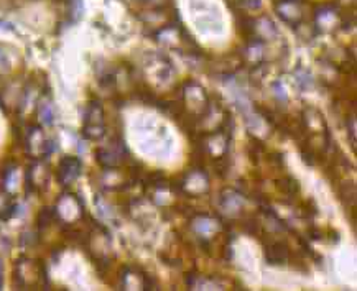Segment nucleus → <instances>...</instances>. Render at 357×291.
Masks as SVG:
<instances>
[{
  "mask_svg": "<svg viewBox=\"0 0 357 291\" xmlns=\"http://www.w3.org/2000/svg\"><path fill=\"white\" fill-rule=\"evenodd\" d=\"M13 285L18 290H47L48 274L45 263L38 258L18 257L13 263Z\"/></svg>",
  "mask_w": 357,
  "mask_h": 291,
  "instance_id": "obj_1",
  "label": "nucleus"
},
{
  "mask_svg": "<svg viewBox=\"0 0 357 291\" xmlns=\"http://www.w3.org/2000/svg\"><path fill=\"white\" fill-rule=\"evenodd\" d=\"M54 222L61 226V229H70L86 222L88 214H86V207L82 199L75 193H63L56 199V204L53 206Z\"/></svg>",
  "mask_w": 357,
  "mask_h": 291,
  "instance_id": "obj_2",
  "label": "nucleus"
},
{
  "mask_svg": "<svg viewBox=\"0 0 357 291\" xmlns=\"http://www.w3.org/2000/svg\"><path fill=\"white\" fill-rule=\"evenodd\" d=\"M22 145H24L25 153L29 155L31 160H45L53 153L54 143L50 140L41 129V125L31 124L25 129L24 137H22Z\"/></svg>",
  "mask_w": 357,
  "mask_h": 291,
  "instance_id": "obj_3",
  "label": "nucleus"
},
{
  "mask_svg": "<svg viewBox=\"0 0 357 291\" xmlns=\"http://www.w3.org/2000/svg\"><path fill=\"white\" fill-rule=\"evenodd\" d=\"M130 160L129 150L121 137L109 140L107 145L96 150V162L102 170H112V168H123Z\"/></svg>",
  "mask_w": 357,
  "mask_h": 291,
  "instance_id": "obj_4",
  "label": "nucleus"
},
{
  "mask_svg": "<svg viewBox=\"0 0 357 291\" xmlns=\"http://www.w3.org/2000/svg\"><path fill=\"white\" fill-rule=\"evenodd\" d=\"M106 135V112L99 101H91L86 107L82 120V137L98 142Z\"/></svg>",
  "mask_w": 357,
  "mask_h": 291,
  "instance_id": "obj_5",
  "label": "nucleus"
},
{
  "mask_svg": "<svg viewBox=\"0 0 357 291\" xmlns=\"http://www.w3.org/2000/svg\"><path fill=\"white\" fill-rule=\"evenodd\" d=\"M209 189V178L203 166H193L191 170L183 173L178 180L176 191L186 194L188 198H199Z\"/></svg>",
  "mask_w": 357,
  "mask_h": 291,
  "instance_id": "obj_6",
  "label": "nucleus"
},
{
  "mask_svg": "<svg viewBox=\"0 0 357 291\" xmlns=\"http://www.w3.org/2000/svg\"><path fill=\"white\" fill-rule=\"evenodd\" d=\"M29 101V88L20 81H12L0 91V107L8 113H18Z\"/></svg>",
  "mask_w": 357,
  "mask_h": 291,
  "instance_id": "obj_7",
  "label": "nucleus"
},
{
  "mask_svg": "<svg viewBox=\"0 0 357 291\" xmlns=\"http://www.w3.org/2000/svg\"><path fill=\"white\" fill-rule=\"evenodd\" d=\"M50 180H52V170L45 160H33L26 168L25 186L29 193L43 194L48 189Z\"/></svg>",
  "mask_w": 357,
  "mask_h": 291,
  "instance_id": "obj_8",
  "label": "nucleus"
},
{
  "mask_svg": "<svg viewBox=\"0 0 357 291\" xmlns=\"http://www.w3.org/2000/svg\"><path fill=\"white\" fill-rule=\"evenodd\" d=\"M275 12L287 25L300 26L306 20L308 3L306 0H277Z\"/></svg>",
  "mask_w": 357,
  "mask_h": 291,
  "instance_id": "obj_9",
  "label": "nucleus"
},
{
  "mask_svg": "<svg viewBox=\"0 0 357 291\" xmlns=\"http://www.w3.org/2000/svg\"><path fill=\"white\" fill-rule=\"evenodd\" d=\"M342 25V12L337 3H323L314 8V29L318 31H334Z\"/></svg>",
  "mask_w": 357,
  "mask_h": 291,
  "instance_id": "obj_10",
  "label": "nucleus"
},
{
  "mask_svg": "<svg viewBox=\"0 0 357 291\" xmlns=\"http://www.w3.org/2000/svg\"><path fill=\"white\" fill-rule=\"evenodd\" d=\"M82 171V162L77 157H71V155H66L59 160L56 166V180L61 186H71L75 181L81 176Z\"/></svg>",
  "mask_w": 357,
  "mask_h": 291,
  "instance_id": "obj_11",
  "label": "nucleus"
},
{
  "mask_svg": "<svg viewBox=\"0 0 357 291\" xmlns=\"http://www.w3.org/2000/svg\"><path fill=\"white\" fill-rule=\"evenodd\" d=\"M265 260L270 265H285L293 258L290 245L283 240H270L265 244Z\"/></svg>",
  "mask_w": 357,
  "mask_h": 291,
  "instance_id": "obj_12",
  "label": "nucleus"
},
{
  "mask_svg": "<svg viewBox=\"0 0 357 291\" xmlns=\"http://www.w3.org/2000/svg\"><path fill=\"white\" fill-rule=\"evenodd\" d=\"M244 196L239 193H236V191H231V189H226L222 191L221 194V199H219V206L224 212H227V214L234 216V214H239L242 211V207H244Z\"/></svg>",
  "mask_w": 357,
  "mask_h": 291,
  "instance_id": "obj_13",
  "label": "nucleus"
},
{
  "mask_svg": "<svg viewBox=\"0 0 357 291\" xmlns=\"http://www.w3.org/2000/svg\"><path fill=\"white\" fill-rule=\"evenodd\" d=\"M17 203L10 191L0 186V221H8L15 216Z\"/></svg>",
  "mask_w": 357,
  "mask_h": 291,
  "instance_id": "obj_14",
  "label": "nucleus"
},
{
  "mask_svg": "<svg viewBox=\"0 0 357 291\" xmlns=\"http://www.w3.org/2000/svg\"><path fill=\"white\" fill-rule=\"evenodd\" d=\"M337 194L342 204L351 211H356V184L354 181H340L337 183Z\"/></svg>",
  "mask_w": 357,
  "mask_h": 291,
  "instance_id": "obj_15",
  "label": "nucleus"
},
{
  "mask_svg": "<svg viewBox=\"0 0 357 291\" xmlns=\"http://www.w3.org/2000/svg\"><path fill=\"white\" fill-rule=\"evenodd\" d=\"M277 188L280 193L285 194L288 198H295L296 194L300 193V183L298 180H295L290 175H283L280 178L277 180Z\"/></svg>",
  "mask_w": 357,
  "mask_h": 291,
  "instance_id": "obj_16",
  "label": "nucleus"
},
{
  "mask_svg": "<svg viewBox=\"0 0 357 291\" xmlns=\"http://www.w3.org/2000/svg\"><path fill=\"white\" fill-rule=\"evenodd\" d=\"M38 117L43 125H52L54 122V109L50 101H41L38 104Z\"/></svg>",
  "mask_w": 357,
  "mask_h": 291,
  "instance_id": "obj_17",
  "label": "nucleus"
},
{
  "mask_svg": "<svg viewBox=\"0 0 357 291\" xmlns=\"http://www.w3.org/2000/svg\"><path fill=\"white\" fill-rule=\"evenodd\" d=\"M54 222V212L53 207H43L36 216V226H38L40 230H45Z\"/></svg>",
  "mask_w": 357,
  "mask_h": 291,
  "instance_id": "obj_18",
  "label": "nucleus"
},
{
  "mask_svg": "<svg viewBox=\"0 0 357 291\" xmlns=\"http://www.w3.org/2000/svg\"><path fill=\"white\" fill-rule=\"evenodd\" d=\"M10 60L7 58V54L0 49V76L2 74H7L8 71H10Z\"/></svg>",
  "mask_w": 357,
  "mask_h": 291,
  "instance_id": "obj_19",
  "label": "nucleus"
},
{
  "mask_svg": "<svg viewBox=\"0 0 357 291\" xmlns=\"http://www.w3.org/2000/svg\"><path fill=\"white\" fill-rule=\"evenodd\" d=\"M139 3H144L146 8H153V7H165L168 6V0H137Z\"/></svg>",
  "mask_w": 357,
  "mask_h": 291,
  "instance_id": "obj_20",
  "label": "nucleus"
},
{
  "mask_svg": "<svg viewBox=\"0 0 357 291\" xmlns=\"http://www.w3.org/2000/svg\"><path fill=\"white\" fill-rule=\"evenodd\" d=\"M342 2H346V3H349V2H351V3H354L356 0H342Z\"/></svg>",
  "mask_w": 357,
  "mask_h": 291,
  "instance_id": "obj_21",
  "label": "nucleus"
},
{
  "mask_svg": "<svg viewBox=\"0 0 357 291\" xmlns=\"http://www.w3.org/2000/svg\"><path fill=\"white\" fill-rule=\"evenodd\" d=\"M234 2H239V0H229V6H231V3H234Z\"/></svg>",
  "mask_w": 357,
  "mask_h": 291,
  "instance_id": "obj_22",
  "label": "nucleus"
}]
</instances>
